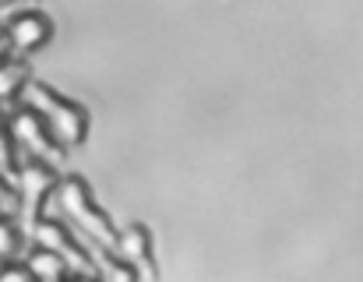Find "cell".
<instances>
[{"instance_id":"1","label":"cell","mask_w":363,"mask_h":282,"mask_svg":"<svg viewBox=\"0 0 363 282\" xmlns=\"http://www.w3.org/2000/svg\"><path fill=\"white\" fill-rule=\"evenodd\" d=\"M50 201L60 212L57 219H64L85 244H96V247H106V251L113 247L117 226L96 205V198H92V191H89V184L82 176H60L57 187H53V194H50Z\"/></svg>"},{"instance_id":"2","label":"cell","mask_w":363,"mask_h":282,"mask_svg":"<svg viewBox=\"0 0 363 282\" xmlns=\"http://www.w3.org/2000/svg\"><path fill=\"white\" fill-rule=\"evenodd\" d=\"M18 99H21L25 110H32L46 124V131L53 135V141L64 152L89 138V113H85V106L67 99V96H60L57 89H50L43 81H25Z\"/></svg>"},{"instance_id":"3","label":"cell","mask_w":363,"mask_h":282,"mask_svg":"<svg viewBox=\"0 0 363 282\" xmlns=\"http://www.w3.org/2000/svg\"><path fill=\"white\" fill-rule=\"evenodd\" d=\"M7 135L14 145V155H25L28 162H43L50 169H60L64 166V148L53 141V135L46 131V124L32 113V110H14V117L7 120Z\"/></svg>"},{"instance_id":"4","label":"cell","mask_w":363,"mask_h":282,"mask_svg":"<svg viewBox=\"0 0 363 282\" xmlns=\"http://www.w3.org/2000/svg\"><path fill=\"white\" fill-rule=\"evenodd\" d=\"M57 169H50V166H43V162H21L18 166V176H14V184H18V201H21V208H25V215L35 222L39 215H43V208H46V201H50V194H53V187H57Z\"/></svg>"},{"instance_id":"5","label":"cell","mask_w":363,"mask_h":282,"mask_svg":"<svg viewBox=\"0 0 363 282\" xmlns=\"http://www.w3.org/2000/svg\"><path fill=\"white\" fill-rule=\"evenodd\" d=\"M4 35L11 43V53H32L39 46L50 43L53 35V21L50 14H43L39 7H25V11H14L4 25Z\"/></svg>"},{"instance_id":"6","label":"cell","mask_w":363,"mask_h":282,"mask_svg":"<svg viewBox=\"0 0 363 282\" xmlns=\"http://www.w3.org/2000/svg\"><path fill=\"white\" fill-rule=\"evenodd\" d=\"M123 265H130L138 272V279H152L155 276V261H152V237L141 222H127L117 226L113 247H110Z\"/></svg>"},{"instance_id":"7","label":"cell","mask_w":363,"mask_h":282,"mask_svg":"<svg viewBox=\"0 0 363 282\" xmlns=\"http://www.w3.org/2000/svg\"><path fill=\"white\" fill-rule=\"evenodd\" d=\"M21 265L28 269V276L35 282H60L71 269H67V261L60 258V254H53V251H43V247H28V254L21 258Z\"/></svg>"},{"instance_id":"8","label":"cell","mask_w":363,"mask_h":282,"mask_svg":"<svg viewBox=\"0 0 363 282\" xmlns=\"http://www.w3.org/2000/svg\"><path fill=\"white\" fill-rule=\"evenodd\" d=\"M25 81H28V67H25L18 57L4 60V64H0V103L18 99L21 89H25Z\"/></svg>"},{"instance_id":"9","label":"cell","mask_w":363,"mask_h":282,"mask_svg":"<svg viewBox=\"0 0 363 282\" xmlns=\"http://www.w3.org/2000/svg\"><path fill=\"white\" fill-rule=\"evenodd\" d=\"M25 251V233L18 226L14 215H0V265L4 261H18V254Z\"/></svg>"},{"instance_id":"10","label":"cell","mask_w":363,"mask_h":282,"mask_svg":"<svg viewBox=\"0 0 363 282\" xmlns=\"http://www.w3.org/2000/svg\"><path fill=\"white\" fill-rule=\"evenodd\" d=\"M0 176H18V155H14V145L7 135V120L0 117Z\"/></svg>"},{"instance_id":"11","label":"cell","mask_w":363,"mask_h":282,"mask_svg":"<svg viewBox=\"0 0 363 282\" xmlns=\"http://www.w3.org/2000/svg\"><path fill=\"white\" fill-rule=\"evenodd\" d=\"M0 282H35L21 261H4L0 265Z\"/></svg>"},{"instance_id":"12","label":"cell","mask_w":363,"mask_h":282,"mask_svg":"<svg viewBox=\"0 0 363 282\" xmlns=\"http://www.w3.org/2000/svg\"><path fill=\"white\" fill-rule=\"evenodd\" d=\"M11 208H14V191H11V184L0 176V215H11Z\"/></svg>"},{"instance_id":"13","label":"cell","mask_w":363,"mask_h":282,"mask_svg":"<svg viewBox=\"0 0 363 282\" xmlns=\"http://www.w3.org/2000/svg\"><path fill=\"white\" fill-rule=\"evenodd\" d=\"M60 282H99V279H96V272H67Z\"/></svg>"},{"instance_id":"14","label":"cell","mask_w":363,"mask_h":282,"mask_svg":"<svg viewBox=\"0 0 363 282\" xmlns=\"http://www.w3.org/2000/svg\"><path fill=\"white\" fill-rule=\"evenodd\" d=\"M4 60H11V43H7V35H4V25H0V64Z\"/></svg>"}]
</instances>
